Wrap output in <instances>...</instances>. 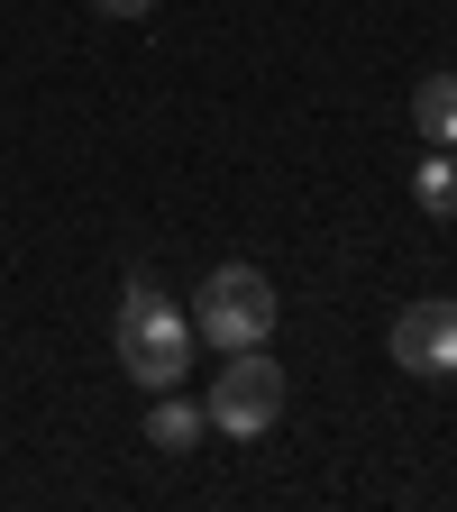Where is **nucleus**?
Returning a JSON list of instances; mask_svg holds the SVG:
<instances>
[{"label":"nucleus","instance_id":"obj_1","mask_svg":"<svg viewBox=\"0 0 457 512\" xmlns=\"http://www.w3.org/2000/svg\"><path fill=\"white\" fill-rule=\"evenodd\" d=\"M192 320L147 284V275H128V293H119V366H128V384H147V394H174V384L192 375Z\"/></svg>","mask_w":457,"mask_h":512},{"label":"nucleus","instance_id":"obj_2","mask_svg":"<svg viewBox=\"0 0 457 512\" xmlns=\"http://www.w3.org/2000/svg\"><path fill=\"white\" fill-rule=\"evenodd\" d=\"M192 339L202 348H266L275 339V284L256 266H211L202 275V320H192Z\"/></svg>","mask_w":457,"mask_h":512},{"label":"nucleus","instance_id":"obj_3","mask_svg":"<svg viewBox=\"0 0 457 512\" xmlns=\"http://www.w3.org/2000/svg\"><path fill=\"white\" fill-rule=\"evenodd\" d=\"M211 430H229V439H266L275 421H284V366L266 357V348H238L229 366H220V384H211Z\"/></svg>","mask_w":457,"mask_h":512},{"label":"nucleus","instance_id":"obj_4","mask_svg":"<svg viewBox=\"0 0 457 512\" xmlns=\"http://www.w3.org/2000/svg\"><path fill=\"white\" fill-rule=\"evenodd\" d=\"M394 366L421 375V384H448V375H457V302H448V293L394 311Z\"/></svg>","mask_w":457,"mask_h":512},{"label":"nucleus","instance_id":"obj_5","mask_svg":"<svg viewBox=\"0 0 457 512\" xmlns=\"http://www.w3.org/2000/svg\"><path fill=\"white\" fill-rule=\"evenodd\" d=\"M412 128L430 147H457V74H421L412 83Z\"/></svg>","mask_w":457,"mask_h":512},{"label":"nucleus","instance_id":"obj_6","mask_svg":"<svg viewBox=\"0 0 457 512\" xmlns=\"http://www.w3.org/2000/svg\"><path fill=\"white\" fill-rule=\"evenodd\" d=\"M202 430H211V412H192V403H156L147 412V448H165V458H183V448H202Z\"/></svg>","mask_w":457,"mask_h":512},{"label":"nucleus","instance_id":"obj_7","mask_svg":"<svg viewBox=\"0 0 457 512\" xmlns=\"http://www.w3.org/2000/svg\"><path fill=\"white\" fill-rule=\"evenodd\" d=\"M412 192H421V211H439V220H457V147H439V156H421V165H412Z\"/></svg>","mask_w":457,"mask_h":512},{"label":"nucleus","instance_id":"obj_8","mask_svg":"<svg viewBox=\"0 0 457 512\" xmlns=\"http://www.w3.org/2000/svg\"><path fill=\"white\" fill-rule=\"evenodd\" d=\"M92 10H101V19H147L156 0H92Z\"/></svg>","mask_w":457,"mask_h":512}]
</instances>
